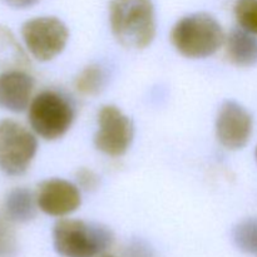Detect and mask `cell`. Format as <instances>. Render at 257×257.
<instances>
[{"instance_id": "6da1fadb", "label": "cell", "mask_w": 257, "mask_h": 257, "mask_svg": "<svg viewBox=\"0 0 257 257\" xmlns=\"http://www.w3.org/2000/svg\"><path fill=\"white\" fill-rule=\"evenodd\" d=\"M109 22L113 37L131 49H143L156 35L152 0H110Z\"/></svg>"}, {"instance_id": "7a4b0ae2", "label": "cell", "mask_w": 257, "mask_h": 257, "mask_svg": "<svg viewBox=\"0 0 257 257\" xmlns=\"http://www.w3.org/2000/svg\"><path fill=\"white\" fill-rule=\"evenodd\" d=\"M113 232L104 225L60 218L53 227V245L62 257H95L112 246Z\"/></svg>"}, {"instance_id": "3957f363", "label": "cell", "mask_w": 257, "mask_h": 257, "mask_svg": "<svg viewBox=\"0 0 257 257\" xmlns=\"http://www.w3.org/2000/svg\"><path fill=\"white\" fill-rule=\"evenodd\" d=\"M171 42L180 54L191 59L211 57L226 42L220 23L207 13H195L178 20Z\"/></svg>"}, {"instance_id": "277c9868", "label": "cell", "mask_w": 257, "mask_h": 257, "mask_svg": "<svg viewBox=\"0 0 257 257\" xmlns=\"http://www.w3.org/2000/svg\"><path fill=\"white\" fill-rule=\"evenodd\" d=\"M30 127L39 137L55 141L72 127L75 110L67 97L55 90H43L34 97L28 112Z\"/></svg>"}, {"instance_id": "5b68a950", "label": "cell", "mask_w": 257, "mask_h": 257, "mask_svg": "<svg viewBox=\"0 0 257 257\" xmlns=\"http://www.w3.org/2000/svg\"><path fill=\"white\" fill-rule=\"evenodd\" d=\"M37 151L38 141L29 130L15 120H0V170L5 175L27 172Z\"/></svg>"}, {"instance_id": "8992f818", "label": "cell", "mask_w": 257, "mask_h": 257, "mask_svg": "<svg viewBox=\"0 0 257 257\" xmlns=\"http://www.w3.org/2000/svg\"><path fill=\"white\" fill-rule=\"evenodd\" d=\"M22 37L35 59L48 62L64 50L69 32L67 25L58 18L39 17L23 24Z\"/></svg>"}, {"instance_id": "52a82bcc", "label": "cell", "mask_w": 257, "mask_h": 257, "mask_svg": "<svg viewBox=\"0 0 257 257\" xmlns=\"http://www.w3.org/2000/svg\"><path fill=\"white\" fill-rule=\"evenodd\" d=\"M133 123L115 105H104L98 113V131L94 146L98 151L110 157H120L131 147L133 141Z\"/></svg>"}, {"instance_id": "ba28073f", "label": "cell", "mask_w": 257, "mask_h": 257, "mask_svg": "<svg viewBox=\"0 0 257 257\" xmlns=\"http://www.w3.org/2000/svg\"><path fill=\"white\" fill-rule=\"evenodd\" d=\"M252 117L233 100L221 105L216 118V136L221 145L231 151L241 150L247 145L252 135Z\"/></svg>"}, {"instance_id": "9c48e42d", "label": "cell", "mask_w": 257, "mask_h": 257, "mask_svg": "<svg viewBox=\"0 0 257 257\" xmlns=\"http://www.w3.org/2000/svg\"><path fill=\"white\" fill-rule=\"evenodd\" d=\"M35 196L39 210L53 217L70 215L82 203L79 187L62 178H49L40 182Z\"/></svg>"}, {"instance_id": "30bf717a", "label": "cell", "mask_w": 257, "mask_h": 257, "mask_svg": "<svg viewBox=\"0 0 257 257\" xmlns=\"http://www.w3.org/2000/svg\"><path fill=\"white\" fill-rule=\"evenodd\" d=\"M34 79L22 69L0 73V107L13 113L24 112L30 104Z\"/></svg>"}, {"instance_id": "8fae6325", "label": "cell", "mask_w": 257, "mask_h": 257, "mask_svg": "<svg viewBox=\"0 0 257 257\" xmlns=\"http://www.w3.org/2000/svg\"><path fill=\"white\" fill-rule=\"evenodd\" d=\"M227 57L237 67H252L257 64V38L242 28L231 30L226 39Z\"/></svg>"}, {"instance_id": "7c38bea8", "label": "cell", "mask_w": 257, "mask_h": 257, "mask_svg": "<svg viewBox=\"0 0 257 257\" xmlns=\"http://www.w3.org/2000/svg\"><path fill=\"white\" fill-rule=\"evenodd\" d=\"M37 208H39L37 203V196L28 188H14L8 193L5 198V216L13 222H29L37 216Z\"/></svg>"}, {"instance_id": "4fadbf2b", "label": "cell", "mask_w": 257, "mask_h": 257, "mask_svg": "<svg viewBox=\"0 0 257 257\" xmlns=\"http://www.w3.org/2000/svg\"><path fill=\"white\" fill-rule=\"evenodd\" d=\"M232 241L241 252L257 255V218H246L238 222L232 230Z\"/></svg>"}, {"instance_id": "5bb4252c", "label": "cell", "mask_w": 257, "mask_h": 257, "mask_svg": "<svg viewBox=\"0 0 257 257\" xmlns=\"http://www.w3.org/2000/svg\"><path fill=\"white\" fill-rule=\"evenodd\" d=\"M105 72L98 64L85 67L75 78V89L83 95H95L105 85Z\"/></svg>"}, {"instance_id": "9a60e30c", "label": "cell", "mask_w": 257, "mask_h": 257, "mask_svg": "<svg viewBox=\"0 0 257 257\" xmlns=\"http://www.w3.org/2000/svg\"><path fill=\"white\" fill-rule=\"evenodd\" d=\"M235 17L243 30L257 35V0H237Z\"/></svg>"}, {"instance_id": "2e32d148", "label": "cell", "mask_w": 257, "mask_h": 257, "mask_svg": "<svg viewBox=\"0 0 257 257\" xmlns=\"http://www.w3.org/2000/svg\"><path fill=\"white\" fill-rule=\"evenodd\" d=\"M17 250L18 243L14 231L0 218V257H13Z\"/></svg>"}, {"instance_id": "e0dca14e", "label": "cell", "mask_w": 257, "mask_h": 257, "mask_svg": "<svg viewBox=\"0 0 257 257\" xmlns=\"http://www.w3.org/2000/svg\"><path fill=\"white\" fill-rule=\"evenodd\" d=\"M77 186L84 191H94L99 185V177L89 168H80L75 173Z\"/></svg>"}, {"instance_id": "ac0fdd59", "label": "cell", "mask_w": 257, "mask_h": 257, "mask_svg": "<svg viewBox=\"0 0 257 257\" xmlns=\"http://www.w3.org/2000/svg\"><path fill=\"white\" fill-rule=\"evenodd\" d=\"M8 5L17 9H25V8H30L34 4H37L39 0H4Z\"/></svg>"}, {"instance_id": "d6986e66", "label": "cell", "mask_w": 257, "mask_h": 257, "mask_svg": "<svg viewBox=\"0 0 257 257\" xmlns=\"http://www.w3.org/2000/svg\"><path fill=\"white\" fill-rule=\"evenodd\" d=\"M255 156H256V161H257V147H256V152H255Z\"/></svg>"}, {"instance_id": "ffe728a7", "label": "cell", "mask_w": 257, "mask_h": 257, "mask_svg": "<svg viewBox=\"0 0 257 257\" xmlns=\"http://www.w3.org/2000/svg\"><path fill=\"white\" fill-rule=\"evenodd\" d=\"M104 257H113V256H104Z\"/></svg>"}]
</instances>
